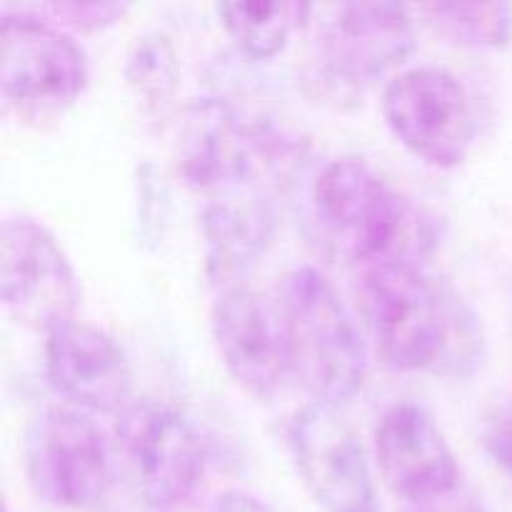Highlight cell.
<instances>
[{
  "label": "cell",
  "mask_w": 512,
  "mask_h": 512,
  "mask_svg": "<svg viewBox=\"0 0 512 512\" xmlns=\"http://www.w3.org/2000/svg\"><path fill=\"white\" fill-rule=\"evenodd\" d=\"M420 13L458 43L500 48L512 38V5L508 3H430Z\"/></svg>",
  "instance_id": "2e32d148"
},
{
  "label": "cell",
  "mask_w": 512,
  "mask_h": 512,
  "mask_svg": "<svg viewBox=\"0 0 512 512\" xmlns=\"http://www.w3.org/2000/svg\"><path fill=\"white\" fill-rule=\"evenodd\" d=\"M43 350L50 385L73 408L120 413L130 403L128 360L98 325L65 320L45 333Z\"/></svg>",
  "instance_id": "7c38bea8"
},
{
  "label": "cell",
  "mask_w": 512,
  "mask_h": 512,
  "mask_svg": "<svg viewBox=\"0 0 512 512\" xmlns=\"http://www.w3.org/2000/svg\"><path fill=\"white\" fill-rule=\"evenodd\" d=\"M288 445L295 468L325 512H375V485L360 435L325 403H310L293 415Z\"/></svg>",
  "instance_id": "9c48e42d"
},
{
  "label": "cell",
  "mask_w": 512,
  "mask_h": 512,
  "mask_svg": "<svg viewBox=\"0 0 512 512\" xmlns=\"http://www.w3.org/2000/svg\"><path fill=\"white\" fill-rule=\"evenodd\" d=\"M40 13H48L50 20L60 25H75V28H100V25L115 23L125 13V5L118 3H53L43 5Z\"/></svg>",
  "instance_id": "ac0fdd59"
},
{
  "label": "cell",
  "mask_w": 512,
  "mask_h": 512,
  "mask_svg": "<svg viewBox=\"0 0 512 512\" xmlns=\"http://www.w3.org/2000/svg\"><path fill=\"white\" fill-rule=\"evenodd\" d=\"M210 512H275L270 505H265L263 500H258L255 495L243 493V490H225L210 505Z\"/></svg>",
  "instance_id": "ffe728a7"
},
{
  "label": "cell",
  "mask_w": 512,
  "mask_h": 512,
  "mask_svg": "<svg viewBox=\"0 0 512 512\" xmlns=\"http://www.w3.org/2000/svg\"><path fill=\"white\" fill-rule=\"evenodd\" d=\"M485 445L488 453L493 455L495 463L512 475V405L503 410L498 418L490 423L488 435H485Z\"/></svg>",
  "instance_id": "d6986e66"
},
{
  "label": "cell",
  "mask_w": 512,
  "mask_h": 512,
  "mask_svg": "<svg viewBox=\"0 0 512 512\" xmlns=\"http://www.w3.org/2000/svg\"><path fill=\"white\" fill-rule=\"evenodd\" d=\"M215 348L235 383L255 398H273L290 373L278 308L248 285L220 290L210 315Z\"/></svg>",
  "instance_id": "8fae6325"
},
{
  "label": "cell",
  "mask_w": 512,
  "mask_h": 512,
  "mask_svg": "<svg viewBox=\"0 0 512 512\" xmlns=\"http://www.w3.org/2000/svg\"><path fill=\"white\" fill-rule=\"evenodd\" d=\"M88 83L83 48L55 20L33 8H3L0 85L20 115L33 120L63 115Z\"/></svg>",
  "instance_id": "277c9868"
},
{
  "label": "cell",
  "mask_w": 512,
  "mask_h": 512,
  "mask_svg": "<svg viewBox=\"0 0 512 512\" xmlns=\"http://www.w3.org/2000/svg\"><path fill=\"white\" fill-rule=\"evenodd\" d=\"M0 293L18 323L48 333L75 318L78 278L68 255L43 223L25 215L0 228Z\"/></svg>",
  "instance_id": "ba28073f"
},
{
  "label": "cell",
  "mask_w": 512,
  "mask_h": 512,
  "mask_svg": "<svg viewBox=\"0 0 512 512\" xmlns=\"http://www.w3.org/2000/svg\"><path fill=\"white\" fill-rule=\"evenodd\" d=\"M390 130L435 168L465 160L475 138V115L463 83L438 65H418L395 75L383 93Z\"/></svg>",
  "instance_id": "8992f818"
},
{
  "label": "cell",
  "mask_w": 512,
  "mask_h": 512,
  "mask_svg": "<svg viewBox=\"0 0 512 512\" xmlns=\"http://www.w3.org/2000/svg\"><path fill=\"white\" fill-rule=\"evenodd\" d=\"M313 200L328 238L360 273L420 265L435 245V225L425 210L360 158L330 160L315 180Z\"/></svg>",
  "instance_id": "6da1fadb"
},
{
  "label": "cell",
  "mask_w": 512,
  "mask_h": 512,
  "mask_svg": "<svg viewBox=\"0 0 512 512\" xmlns=\"http://www.w3.org/2000/svg\"><path fill=\"white\" fill-rule=\"evenodd\" d=\"M115 453L145 505L168 510L185 503L203 478V445L173 405L130 400L118 413Z\"/></svg>",
  "instance_id": "5b68a950"
},
{
  "label": "cell",
  "mask_w": 512,
  "mask_h": 512,
  "mask_svg": "<svg viewBox=\"0 0 512 512\" xmlns=\"http://www.w3.org/2000/svg\"><path fill=\"white\" fill-rule=\"evenodd\" d=\"M413 45L405 5L340 3L320 33V70L335 88H358L403 63Z\"/></svg>",
  "instance_id": "30bf717a"
},
{
  "label": "cell",
  "mask_w": 512,
  "mask_h": 512,
  "mask_svg": "<svg viewBox=\"0 0 512 512\" xmlns=\"http://www.w3.org/2000/svg\"><path fill=\"white\" fill-rule=\"evenodd\" d=\"M375 460L385 485L410 503H433L458 483L455 455L428 410L398 403L375 428Z\"/></svg>",
  "instance_id": "4fadbf2b"
},
{
  "label": "cell",
  "mask_w": 512,
  "mask_h": 512,
  "mask_svg": "<svg viewBox=\"0 0 512 512\" xmlns=\"http://www.w3.org/2000/svg\"><path fill=\"white\" fill-rule=\"evenodd\" d=\"M290 373L313 403L340 408L365 380V343L330 280L315 268L285 275L278 303Z\"/></svg>",
  "instance_id": "7a4b0ae2"
},
{
  "label": "cell",
  "mask_w": 512,
  "mask_h": 512,
  "mask_svg": "<svg viewBox=\"0 0 512 512\" xmlns=\"http://www.w3.org/2000/svg\"><path fill=\"white\" fill-rule=\"evenodd\" d=\"M358 280L360 315L380 363L425 370L453 358L463 318L420 265L363 270Z\"/></svg>",
  "instance_id": "3957f363"
},
{
  "label": "cell",
  "mask_w": 512,
  "mask_h": 512,
  "mask_svg": "<svg viewBox=\"0 0 512 512\" xmlns=\"http://www.w3.org/2000/svg\"><path fill=\"white\" fill-rule=\"evenodd\" d=\"M313 5L298 0H235L220 3L223 28L248 58L265 60L285 48L290 35L308 20Z\"/></svg>",
  "instance_id": "9a60e30c"
},
{
  "label": "cell",
  "mask_w": 512,
  "mask_h": 512,
  "mask_svg": "<svg viewBox=\"0 0 512 512\" xmlns=\"http://www.w3.org/2000/svg\"><path fill=\"white\" fill-rule=\"evenodd\" d=\"M128 83L148 110H163L178 88V63L165 35L138 40L128 60Z\"/></svg>",
  "instance_id": "e0dca14e"
},
{
  "label": "cell",
  "mask_w": 512,
  "mask_h": 512,
  "mask_svg": "<svg viewBox=\"0 0 512 512\" xmlns=\"http://www.w3.org/2000/svg\"><path fill=\"white\" fill-rule=\"evenodd\" d=\"M28 473L48 503L90 510L113 483V445L80 408H50L30 433Z\"/></svg>",
  "instance_id": "52a82bcc"
},
{
  "label": "cell",
  "mask_w": 512,
  "mask_h": 512,
  "mask_svg": "<svg viewBox=\"0 0 512 512\" xmlns=\"http://www.w3.org/2000/svg\"><path fill=\"white\" fill-rule=\"evenodd\" d=\"M273 235V210L268 200L248 193V188H233L215 193L203 208L205 268L218 288L238 285L255 263Z\"/></svg>",
  "instance_id": "5bb4252c"
}]
</instances>
